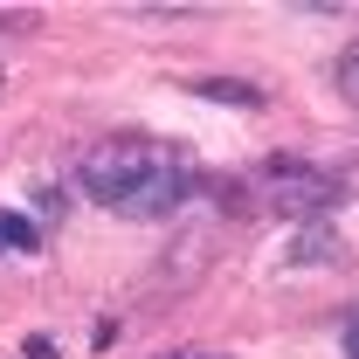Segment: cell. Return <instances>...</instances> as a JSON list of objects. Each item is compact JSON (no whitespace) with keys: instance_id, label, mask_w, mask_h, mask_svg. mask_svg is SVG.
I'll use <instances>...</instances> for the list:
<instances>
[{"instance_id":"1","label":"cell","mask_w":359,"mask_h":359,"mask_svg":"<svg viewBox=\"0 0 359 359\" xmlns=\"http://www.w3.org/2000/svg\"><path fill=\"white\" fill-rule=\"evenodd\" d=\"M76 187H83V201L125 215V222H166L187 201L208 194V173L194 166V152H180L173 138L118 132V138H97L76 159Z\"/></svg>"},{"instance_id":"2","label":"cell","mask_w":359,"mask_h":359,"mask_svg":"<svg viewBox=\"0 0 359 359\" xmlns=\"http://www.w3.org/2000/svg\"><path fill=\"white\" fill-rule=\"evenodd\" d=\"M249 180V208L290 215V222H325L339 201L359 194V166H311V159H263Z\"/></svg>"},{"instance_id":"3","label":"cell","mask_w":359,"mask_h":359,"mask_svg":"<svg viewBox=\"0 0 359 359\" xmlns=\"http://www.w3.org/2000/svg\"><path fill=\"white\" fill-rule=\"evenodd\" d=\"M339 256V235H332V222H304L297 228V242H290V263H332Z\"/></svg>"},{"instance_id":"4","label":"cell","mask_w":359,"mask_h":359,"mask_svg":"<svg viewBox=\"0 0 359 359\" xmlns=\"http://www.w3.org/2000/svg\"><path fill=\"white\" fill-rule=\"evenodd\" d=\"M0 249H42V242H35V228L21 222V215H7V208H0Z\"/></svg>"},{"instance_id":"5","label":"cell","mask_w":359,"mask_h":359,"mask_svg":"<svg viewBox=\"0 0 359 359\" xmlns=\"http://www.w3.org/2000/svg\"><path fill=\"white\" fill-rule=\"evenodd\" d=\"M201 97H222V104H263V90H249V83H208V76H201Z\"/></svg>"},{"instance_id":"6","label":"cell","mask_w":359,"mask_h":359,"mask_svg":"<svg viewBox=\"0 0 359 359\" xmlns=\"http://www.w3.org/2000/svg\"><path fill=\"white\" fill-rule=\"evenodd\" d=\"M339 90H346V104H359V42L339 55Z\"/></svg>"},{"instance_id":"7","label":"cell","mask_w":359,"mask_h":359,"mask_svg":"<svg viewBox=\"0 0 359 359\" xmlns=\"http://www.w3.org/2000/svg\"><path fill=\"white\" fill-rule=\"evenodd\" d=\"M7 28H35V14H28V7H0V35H7Z\"/></svg>"},{"instance_id":"8","label":"cell","mask_w":359,"mask_h":359,"mask_svg":"<svg viewBox=\"0 0 359 359\" xmlns=\"http://www.w3.org/2000/svg\"><path fill=\"white\" fill-rule=\"evenodd\" d=\"M28 359H62V353H55V339H42V332H35V339H28Z\"/></svg>"},{"instance_id":"9","label":"cell","mask_w":359,"mask_h":359,"mask_svg":"<svg viewBox=\"0 0 359 359\" xmlns=\"http://www.w3.org/2000/svg\"><path fill=\"white\" fill-rule=\"evenodd\" d=\"M159 359H228V353H208V346H180V353H159Z\"/></svg>"},{"instance_id":"10","label":"cell","mask_w":359,"mask_h":359,"mask_svg":"<svg viewBox=\"0 0 359 359\" xmlns=\"http://www.w3.org/2000/svg\"><path fill=\"white\" fill-rule=\"evenodd\" d=\"M346 359H359V311L346 318Z\"/></svg>"}]
</instances>
